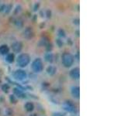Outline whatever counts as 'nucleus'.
Here are the masks:
<instances>
[{
	"instance_id": "nucleus-17",
	"label": "nucleus",
	"mask_w": 124,
	"mask_h": 116,
	"mask_svg": "<svg viewBox=\"0 0 124 116\" xmlns=\"http://www.w3.org/2000/svg\"><path fill=\"white\" fill-rule=\"evenodd\" d=\"M58 34H59V36L61 37H65V32L64 30H62V29H60V30H58Z\"/></svg>"
},
{
	"instance_id": "nucleus-14",
	"label": "nucleus",
	"mask_w": 124,
	"mask_h": 116,
	"mask_svg": "<svg viewBox=\"0 0 124 116\" xmlns=\"http://www.w3.org/2000/svg\"><path fill=\"white\" fill-rule=\"evenodd\" d=\"M44 58H45V60L48 63H51L54 61V55H53V53L50 52H48L47 53H46L45 56H44Z\"/></svg>"
},
{
	"instance_id": "nucleus-5",
	"label": "nucleus",
	"mask_w": 124,
	"mask_h": 116,
	"mask_svg": "<svg viewBox=\"0 0 124 116\" xmlns=\"http://www.w3.org/2000/svg\"><path fill=\"white\" fill-rule=\"evenodd\" d=\"M63 108L66 111L69 112V113H75L76 112L75 105L70 101H65V103H64Z\"/></svg>"
},
{
	"instance_id": "nucleus-7",
	"label": "nucleus",
	"mask_w": 124,
	"mask_h": 116,
	"mask_svg": "<svg viewBox=\"0 0 124 116\" xmlns=\"http://www.w3.org/2000/svg\"><path fill=\"white\" fill-rule=\"evenodd\" d=\"M22 48H23V44H22L21 42L17 41L12 44V50L16 53H20V51L22 50Z\"/></svg>"
},
{
	"instance_id": "nucleus-8",
	"label": "nucleus",
	"mask_w": 124,
	"mask_h": 116,
	"mask_svg": "<svg viewBox=\"0 0 124 116\" xmlns=\"http://www.w3.org/2000/svg\"><path fill=\"white\" fill-rule=\"evenodd\" d=\"M71 95L74 97L75 98H79L80 97V88L78 86H75V87H72L71 90Z\"/></svg>"
},
{
	"instance_id": "nucleus-9",
	"label": "nucleus",
	"mask_w": 124,
	"mask_h": 116,
	"mask_svg": "<svg viewBox=\"0 0 124 116\" xmlns=\"http://www.w3.org/2000/svg\"><path fill=\"white\" fill-rule=\"evenodd\" d=\"M9 53V48L7 45L3 44L0 46V54L2 55H7Z\"/></svg>"
},
{
	"instance_id": "nucleus-2",
	"label": "nucleus",
	"mask_w": 124,
	"mask_h": 116,
	"mask_svg": "<svg viewBox=\"0 0 124 116\" xmlns=\"http://www.w3.org/2000/svg\"><path fill=\"white\" fill-rule=\"evenodd\" d=\"M75 58L71 53H64L61 57V62L63 65L65 67H70L74 63Z\"/></svg>"
},
{
	"instance_id": "nucleus-1",
	"label": "nucleus",
	"mask_w": 124,
	"mask_h": 116,
	"mask_svg": "<svg viewBox=\"0 0 124 116\" xmlns=\"http://www.w3.org/2000/svg\"><path fill=\"white\" fill-rule=\"evenodd\" d=\"M30 57L29 56V54L27 53H20L16 59L17 65L20 67H21V68L26 67L30 63Z\"/></svg>"
},
{
	"instance_id": "nucleus-10",
	"label": "nucleus",
	"mask_w": 124,
	"mask_h": 116,
	"mask_svg": "<svg viewBox=\"0 0 124 116\" xmlns=\"http://www.w3.org/2000/svg\"><path fill=\"white\" fill-rule=\"evenodd\" d=\"M5 61L9 63H12L15 60V55L12 53H9L7 55H5Z\"/></svg>"
},
{
	"instance_id": "nucleus-6",
	"label": "nucleus",
	"mask_w": 124,
	"mask_h": 116,
	"mask_svg": "<svg viewBox=\"0 0 124 116\" xmlns=\"http://www.w3.org/2000/svg\"><path fill=\"white\" fill-rule=\"evenodd\" d=\"M69 75L72 79L78 80L79 79V77H80V70H79L78 67H75V68L71 70V71L69 73Z\"/></svg>"
},
{
	"instance_id": "nucleus-18",
	"label": "nucleus",
	"mask_w": 124,
	"mask_h": 116,
	"mask_svg": "<svg viewBox=\"0 0 124 116\" xmlns=\"http://www.w3.org/2000/svg\"><path fill=\"white\" fill-rule=\"evenodd\" d=\"M9 98H10V101L12 103H16V96L14 95H11L10 97H9Z\"/></svg>"
},
{
	"instance_id": "nucleus-4",
	"label": "nucleus",
	"mask_w": 124,
	"mask_h": 116,
	"mask_svg": "<svg viewBox=\"0 0 124 116\" xmlns=\"http://www.w3.org/2000/svg\"><path fill=\"white\" fill-rule=\"evenodd\" d=\"M12 77L17 81H23L27 79V74L25 70L22 69L16 70L15 71L12 73Z\"/></svg>"
},
{
	"instance_id": "nucleus-19",
	"label": "nucleus",
	"mask_w": 124,
	"mask_h": 116,
	"mask_svg": "<svg viewBox=\"0 0 124 116\" xmlns=\"http://www.w3.org/2000/svg\"><path fill=\"white\" fill-rule=\"evenodd\" d=\"M56 42H57V44H58V46L59 47H61L63 46V42H62V40H60V39H58V40H56Z\"/></svg>"
},
{
	"instance_id": "nucleus-11",
	"label": "nucleus",
	"mask_w": 124,
	"mask_h": 116,
	"mask_svg": "<svg viewBox=\"0 0 124 116\" xmlns=\"http://www.w3.org/2000/svg\"><path fill=\"white\" fill-rule=\"evenodd\" d=\"M57 71V68L54 66H52V65H50L47 68V72L48 74L50 76H53L55 74V73Z\"/></svg>"
},
{
	"instance_id": "nucleus-16",
	"label": "nucleus",
	"mask_w": 124,
	"mask_h": 116,
	"mask_svg": "<svg viewBox=\"0 0 124 116\" xmlns=\"http://www.w3.org/2000/svg\"><path fill=\"white\" fill-rule=\"evenodd\" d=\"M9 88H10V87H9L8 84H2V90L5 93H7L9 91Z\"/></svg>"
},
{
	"instance_id": "nucleus-12",
	"label": "nucleus",
	"mask_w": 124,
	"mask_h": 116,
	"mask_svg": "<svg viewBox=\"0 0 124 116\" xmlns=\"http://www.w3.org/2000/svg\"><path fill=\"white\" fill-rule=\"evenodd\" d=\"M13 93H14V95H16V97H18V98H24L23 95V91L20 89V88H16L13 89Z\"/></svg>"
},
{
	"instance_id": "nucleus-15",
	"label": "nucleus",
	"mask_w": 124,
	"mask_h": 116,
	"mask_svg": "<svg viewBox=\"0 0 124 116\" xmlns=\"http://www.w3.org/2000/svg\"><path fill=\"white\" fill-rule=\"evenodd\" d=\"M23 34H24V37H26V38L30 39L32 37H33V31H32L31 29L27 28V29H26V30H24Z\"/></svg>"
},
{
	"instance_id": "nucleus-20",
	"label": "nucleus",
	"mask_w": 124,
	"mask_h": 116,
	"mask_svg": "<svg viewBox=\"0 0 124 116\" xmlns=\"http://www.w3.org/2000/svg\"><path fill=\"white\" fill-rule=\"evenodd\" d=\"M52 116H64V115L60 113V112H56V113H54Z\"/></svg>"
},
{
	"instance_id": "nucleus-3",
	"label": "nucleus",
	"mask_w": 124,
	"mask_h": 116,
	"mask_svg": "<svg viewBox=\"0 0 124 116\" xmlns=\"http://www.w3.org/2000/svg\"><path fill=\"white\" fill-rule=\"evenodd\" d=\"M31 68L33 70V71H34L35 73L42 72L43 70V61L41 60V59H40V58L35 59L31 63Z\"/></svg>"
},
{
	"instance_id": "nucleus-13",
	"label": "nucleus",
	"mask_w": 124,
	"mask_h": 116,
	"mask_svg": "<svg viewBox=\"0 0 124 116\" xmlns=\"http://www.w3.org/2000/svg\"><path fill=\"white\" fill-rule=\"evenodd\" d=\"M24 108H25V109H26L27 111H30V112L33 111V109H34V105L32 102L28 101V102L26 103V104H25Z\"/></svg>"
}]
</instances>
